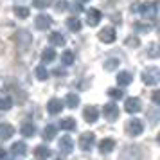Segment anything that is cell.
Instances as JSON below:
<instances>
[{
    "label": "cell",
    "instance_id": "1",
    "mask_svg": "<svg viewBox=\"0 0 160 160\" xmlns=\"http://www.w3.org/2000/svg\"><path fill=\"white\" fill-rule=\"evenodd\" d=\"M131 11L142 13V16H146V20H148V18L157 20V15H158V2H144V4H140V6H133Z\"/></svg>",
    "mask_w": 160,
    "mask_h": 160
},
{
    "label": "cell",
    "instance_id": "2",
    "mask_svg": "<svg viewBox=\"0 0 160 160\" xmlns=\"http://www.w3.org/2000/svg\"><path fill=\"white\" fill-rule=\"evenodd\" d=\"M79 148L83 149V151H90L92 149V146L95 144V133H92V131H87V133H81L79 137Z\"/></svg>",
    "mask_w": 160,
    "mask_h": 160
},
{
    "label": "cell",
    "instance_id": "3",
    "mask_svg": "<svg viewBox=\"0 0 160 160\" xmlns=\"http://www.w3.org/2000/svg\"><path fill=\"white\" fill-rule=\"evenodd\" d=\"M144 131V122L140 119H131L130 122L126 124V133L131 135V137H137Z\"/></svg>",
    "mask_w": 160,
    "mask_h": 160
},
{
    "label": "cell",
    "instance_id": "4",
    "mask_svg": "<svg viewBox=\"0 0 160 160\" xmlns=\"http://www.w3.org/2000/svg\"><path fill=\"white\" fill-rule=\"evenodd\" d=\"M142 81L146 85H157L158 83V68L157 67H149L142 72Z\"/></svg>",
    "mask_w": 160,
    "mask_h": 160
},
{
    "label": "cell",
    "instance_id": "5",
    "mask_svg": "<svg viewBox=\"0 0 160 160\" xmlns=\"http://www.w3.org/2000/svg\"><path fill=\"white\" fill-rule=\"evenodd\" d=\"M124 110L128 113H138L142 110V101L138 97H128L126 99V104H124Z\"/></svg>",
    "mask_w": 160,
    "mask_h": 160
},
{
    "label": "cell",
    "instance_id": "6",
    "mask_svg": "<svg viewBox=\"0 0 160 160\" xmlns=\"http://www.w3.org/2000/svg\"><path fill=\"white\" fill-rule=\"evenodd\" d=\"M102 115H104V119H108V121H115L117 117H119V106L113 104V102H106L102 106Z\"/></svg>",
    "mask_w": 160,
    "mask_h": 160
},
{
    "label": "cell",
    "instance_id": "7",
    "mask_svg": "<svg viewBox=\"0 0 160 160\" xmlns=\"http://www.w3.org/2000/svg\"><path fill=\"white\" fill-rule=\"evenodd\" d=\"M97 38L101 40V42H104V43H112V42H115V29L113 27H104V29L99 31V34H97Z\"/></svg>",
    "mask_w": 160,
    "mask_h": 160
},
{
    "label": "cell",
    "instance_id": "8",
    "mask_svg": "<svg viewBox=\"0 0 160 160\" xmlns=\"http://www.w3.org/2000/svg\"><path fill=\"white\" fill-rule=\"evenodd\" d=\"M74 149V140L68 135H63V137L59 138V151L63 153V155H70Z\"/></svg>",
    "mask_w": 160,
    "mask_h": 160
},
{
    "label": "cell",
    "instance_id": "9",
    "mask_svg": "<svg viewBox=\"0 0 160 160\" xmlns=\"http://www.w3.org/2000/svg\"><path fill=\"white\" fill-rule=\"evenodd\" d=\"M34 25H36V29H40V31H47L52 25V18L47 16V15H38L36 18H34Z\"/></svg>",
    "mask_w": 160,
    "mask_h": 160
},
{
    "label": "cell",
    "instance_id": "10",
    "mask_svg": "<svg viewBox=\"0 0 160 160\" xmlns=\"http://www.w3.org/2000/svg\"><path fill=\"white\" fill-rule=\"evenodd\" d=\"M63 106H65V102L61 101V99H58V97H52L51 101L47 102V110H49V113H52V115H58L59 112L63 110Z\"/></svg>",
    "mask_w": 160,
    "mask_h": 160
},
{
    "label": "cell",
    "instance_id": "11",
    "mask_svg": "<svg viewBox=\"0 0 160 160\" xmlns=\"http://www.w3.org/2000/svg\"><path fill=\"white\" fill-rule=\"evenodd\" d=\"M101 11H97V9H90V11H87V23L90 25V27H95V25H99V22H101Z\"/></svg>",
    "mask_w": 160,
    "mask_h": 160
},
{
    "label": "cell",
    "instance_id": "12",
    "mask_svg": "<svg viewBox=\"0 0 160 160\" xmlns=\"http://www.w3.org/2000/svg\"><path fill=\"white\" fill-rule=\"evenodd\" d=\"M11 155L15 157V158H22L27 155V146L25 142H15V144L11 146Z\"/></svg>",
    "mask_w": 160,
    "mask_h": 160
},
{
    "label": "cell",
    "instance_id": "13",
    "mask_svg": "<svg viewBox=\"0 0 160 160\" xmlns=\"http://www.w3.org/2000/svg\"><path fill=\"white\" fill-rule=\"evenodd\" d=\"M83 117H85L87 122H95V121L99 119V110L90 104V106H87V108L83 110Z\"/></svg>",
    "mask_w": 160,
    "mask_h": 160
},
{
    "label": "cell",
    "instance_id": "14",
    "mask_svg": "<svg viewBox=\"0 0 160 160\" xmlns=\"http://www.w3.org/2000/svg\"><path fill=\"white\" fill-rule=\"evenodd\" d=\"M15 135V128L8 122L0 124V140H9V138Z\"/></svg>",
    "mask_w": 160,
    "mask_h": 160
},
{
    "label": "cell",
    "instance_id": "15",
    "mask_svg": "<svg viewBox=\"0 0 160 160\" xmlns=\"http://www.w3.org/2000/svg\"><path fill=\"white\" fill-rule=\"evenodd\" d=\"M113 148H115V140H113V138H102L101 142H99V151H101L102 155H104V153H112Z\"/></svg>",
    "mask_w": 160,
    "mask_h": 160
},
{
    "label": "cell",
    "instance_id": "16",
    "mask_svg": "<svg viewBox=\"0 0 160 160\" xmlns=\"http://www.w3.org/2000/svg\"><path fill=\"white\" fill-rule=\"evenodd\" d=\"M20 133H22L23 137H34V135H36V126L27 121V122H23L22 126H20Z\"/></svg>",
    "mask_w": 160,
    "mask_h": 160
},
{
    "label": "cell",
    "instance_id": "17",
    "mask_svg": "<svg viewBox=\"0 0 160 160\" xmlns=\"http://www.w3.org/2000/svg\"><path fill=\"white\" fill-rule=\"evenodd\" d=\"M49 42H51V45H54V47H61V45H65V36H63L61 32H58V31H54V32L49 34Z\"/></svg>",
    "mask_w": 160,
    "mask_h": 160
},
{
    "label": "cell",
    "instance_id": "18",
    "mask_svg": "<svg viewBox=\"0 0 160 160\" xmlns=\"http://www.w3.org/2000/svg\"><path fill=\"white\" fill-rule=\"evenodd\" d=\"M131 81H133V76H131L130 72L122 70V72H119V74H117V83H119L121 87H126V85H130Z\"/></svg>",
    "mask_w": 160,
    "mask_h": 160
},
{
    "label": "cell",
    "instance_id": "19",
    "mask_svg": "<svg viewBox=\"0 0 160 160\" xmlns=\"http://www.w3.org/2000/svg\"><path fill=\"white\" fill-rule=\"evenodd\" d=\"M51 155H52L51 149H49L47 146H43V144L34 148V157H36V158H49Z\"/></svg>",
    "mask_w": 160,
    "mask_h": 160
},
{
    "label": "cell",
    "instance_id": "20",
    "mask_svg": "<svg viewBox=\"0 0 160 160\" xmlns=\"http://www.w3.org/2000/svg\"><path fill=\"white\" fill-rule=\"evenodd\" d=\"M54 59H56V51H54V49L49 47V49H45V51L42 52V61H43L45 65H47V63H52Z\"/></svg>",
    "mask_w": 160,
    "mask_h": 160
},
{
    "label": "cell",
    "instance_id": "21",
    "mask_svg": "<svg viewBox=\"0 0 160 160\" xmlns=\"http://www.w3.org/2000/svg\"><path fill=\"white\" fill-rule=\"evenodd\" d=\"M59 126H61V130H65V131H72V130H76V119H72V117L61 119Z\"/></svg>",
    "mask_w": 160,
    "mask_h": 160
},
{
    "label": "cell",
    "instance_id": "22",
    "mask_svg": "<svg viewBox=\"0 0 160 160\" xmlns=\"http://www.w3.org/2000/svg\"><path fill=\"white\" fill-rule=\"evenodd\" d=\"M63 102H65L68 108H76V106L79 104V95L74 94V92H70V94L65 97V101H63Z\"/></svg>",
    "mask_w": 160,
    "mask_h": 160
},
{
    "label": "cell",
    "instance_id": "23",
    "mask_svg": "<svg viewBox=\"0 0 160 160\" xmlns=\"http://www.w3.org/2000/svg\"><path fill=\"white\" fill-rule=\"evenodd\" d=\"M67 27L72 31V32H79L81 31V22L76 18V16H70V18L67 20Z\"/></svg>",
    "mask_w": 160,
    "mask_h": 160
},
{
    "label": "cell",
    "instance_id": "24",
    "mask_svg": "<svg viewBox=\"0 0 160 160\" xmlns=\"http://www.w3.org/2000/svg\"><path fill=\"white\" fill-rule=\"evenodd\" d=\"M42 137H43L47 142H49V140H52V138L56 137V128H54V126H45Z\"/></svg>",
    "mask_w": 160,
    "mask_h": 160
},
{
    "label": "cell",
    "instance_id": "25",
    "mask_svg": "<svg viewBox=\"0 0 160 160\" xmlns=\"http://www.w3.org/2000/svg\"><path fill=\"white\" fill-rule=\"evenodd\" d=\"M34 74H36V78H38L40 81H45L47 78H49V72H47V68H45L43 65L36 67V70H34Z\"/></svg>",
    "mask_w": 160,
    "mask_h": 160
},
{
    "label": "cell",
    "instance_id": "26",
    "mask_svg": "<svg viewBox=\"0 0 160 160\" xmlns=\"http://www.w3.org/2000/svg\"><path fill=\"white\" fill-rule=\"evenodd\" d=\"M15 15L18 16V18H29V8L16 6V8H15Z\"/></svg>",
    "mask_w": 160,
    "mask_h": 160
},
{
    "label": "cell",
    "instance_id": "27",
    "mask_svg": "<svg viewBox=\"0 0 160 160\" xmlns=\"http://www.w3.org/2000/svg\"><path fill=\"white\" fill-rule=\"evenodd\" d=\"M13 108V101H11V97H2L0 99V110L2 112H8V110Z\"/></svg>",
    "mask_w": 160,
    "mask_h": 160
},
{
    "label": "cell",
    "instance_id": "28",
    "mask_svg": "<svg viewBox=\"0 0 160 160\" xmlns=\"http://www.w3.org/2000/svg\"><path fill=\"white\" fill-rule=\"evenodd\" d=\"M151 29V23L149 22H135V31H138V32H148V31Z\"/></svg>",
    "mask_w": 160,
    "mask_h": 160
},
{
    "label": "cell",
    "instance_id": "29",
    "mask_svg": "<svg viewBox=\"0 0 160 160\" xmlns=\"http://www.w3.org/2000/svg\"><path fill=\"white\" fill-rule=\"evenodd\" d=\"M119 63H121L119 59L110 58V59H106V61H104V68H106V70H115L117 67H119Z\"/></svg>",
    "mask_w": 160,
    "mask_h": 160
},
{
    "label": "cell",
    "instance_id": "30",
    "mask_svg": "<svg viewBox=\"0 0 160 160\" xmlns=\"http://www.w3.org/2000/svg\"><path fill=\"white\" fill-rule=\"evenodd\" d=\"M61 61H63V65H72L74 63V54L70 51H65L61 54Z\"/></svg>",
    "mask_w": 160,
    "mask_h": 160
},
{
    "label": "cell",
    "instance_id": "31",
    "mask_svg": "<svg viewBox=\"0 0 160 160\" xmlns=\"http://www.w3.org/2000/svg\"><path fill=\"white\" fill-rule=\"evenodd\" d=\"M108 95L112 97V99H122V95H124V92L122 90H119V88H108Z\"/></svg>",
    "mask_w": 160,
    "mask_h": 160
},
{
    "label": "cell",
    "instance_id": "32",
    "mask_svg": "<svg viewBox=\"0 0 160 160\" xmlns=\"http://www.w3.org/2000/svg\"><path fill=\"white\" fill-rule=\"evenodd\" d=\"M140 45V42H138L137 36H130L126 38V47H131V49H135V47H138Z\"/></svg>",
    "mask_w": 160,
    "mask_h": 160
},
{
    "label": "cell",
    "instance_id": "33",
    "mask_svg": "<svg viewBox=\"0 0 160 160\" xmlns=\"http://www.w3.org/2000/svg\"><path fill=\"white\" fill-rule=\"evenodd\" d=\"M32 6L38 9H45L47 6H51V0H32Z\"/></svg>",
    "mask_w": 160,
    "mask_h": 160
},
{
    "label": "cell",
    "instance_id": "34",
    "mask_svg": "<svg viewBox=\"0 0 160 160\" xmlns=\"http://www.w3.org/2000/svg\"><path fill=\"white\" fill-rule=\"evenodd\" d=\"M67 4H68V2H63V0H61V2H56V6H54V8H56V11H58V13H61V11H65V9L68 8Z\"/></svg>",
    "mask_w": 160,
    "mask_h": 160
},
{
    "label": "cell",
    "instance_id": "35",
    "mask_svg": "<svg viewBox=\"0 0 160 160\" xmlns=\"http://www.w3.org/2000/svg\"><path fill=\"white\" fill-rule=\"evenodd\" d=\"M157 54H158V47L153 43V45H151V51H149V54H148V56H151V58H157Z\"/></svg>",
    "mask_w": 160,
    "mask_h": 160
},
{
    "label": "cell",
    "instance_id": "36",
    "mask_svg": "<svg viewBox=\"0 0 160 160\" xmlns=\"http://www.w3.org/2000/svg\"><path fill=\"white\" fill-rule=\"evenodd\" d=\"M151 99H153V102H155V104H158V92H157V90H155V92H153Z\"/></svg>",
    "mask_w": 160,
    "mask_h": 160
},
{
    "label": "cell",
    "instance_id": "37",
    "mask_svg": "<svg viewBox=\"0 0 160 160\" xmlns=\"http://www.w3.org/2000/svg\"><path fill=\"white\" fill-rule=\"evenodd\" d=\"M70 9H72V11H76V13H79V11H81V6H79V4H78V6H70Z\"/></svg>",
    "mask_w": 160,
    "mask_h": 160
},
{
    "label": "cell",
    "instance_id": "38",
    "mask_svg": "<svg viewBox=\"0 0 160 160\" xmlns=\"http://www.w3.org/2000/svg\"><path fill=\"white\" fill-rule=\"evenodd\" d=\"M4 157H6V149H2V148H0V158H4Z\"/></svg>",
    "mask_w": 160,
    "mask_h": 160
},
{
    "label": "cell",
    "instance_id": "39",
    "mask_svg": "<svg viewBox=\"0 0 160 160\" xmlns=\"http://www.w3.org/2000/svg\"><path fill=\"white\" fill-rule=\"evenodd\" d=\"M79 2H90V0H79Z\"/></svg>",
    "mask_w": 160,
    "mask_h": 160
}]
</instances>
